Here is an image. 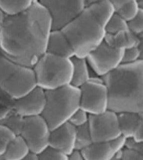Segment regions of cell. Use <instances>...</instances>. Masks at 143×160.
I'll list each match as a JSON object with an SVG mask.
<instances>
[{
    "mask_svg": "<svg viewBox=\"0 0 143 160\" xmlns=\"http://www.w3.org/2000/svg\"><path fill=\"white\" fill-rule=\"evenodd\" d=\"M79 89L80 108L89 115L100 114L108 109V92L102 77L89 79Z\"/></svg>",
    "mask_w": 143,
    "mask_h": 160,
    "instance_id": "7",
    "label": "cell"
},
{
    "mask_svg": "<svg viewBox=\"0 0 143 160\" xmlns=\"http://www.w3.org/2000/svg\"><path fill=\"white\" fill-rule=\"evenodd\" d=\"M46 52L68 58L75 56L68 39L61 29H52L50 31Z\"/></svg>",
    "mask_w": 143,
    "mask_h": 160,
    "instance_id": "15",
    "label": "cell"
},
{
    "mask_svg": "<svg viewBox=\"0 0 143 160\" xmlns=\"http://www.w3.org/2000/svg\"><path fill=\"white\" fill-rule=\"evenodd\" d=\"M93 142L88 123L76 128L75 149L82 151Z\"/></svg>",
    "mask_w": 143,
    "mask_h": 160,
    "instance_id": "22",
    "label": "cell"
},
{
    "mask_svg": "<svg viewBox=\"0 0 143 160\" xmlns=\"http://www.w3.org/2000/svg\"><path fill=\"white\" fill-rule=\"evenodd\" d=\"M107 88L108 109L116 113L143 112V60L121 63L102 77Z\"/></svg>",
    "mask_w": 143,
    "mask_h": 160,
    "instance_id": "3",
    "label": "cell"
},
{
    "mask_svg": "<svg viewBox=\"0 0 143 160\" xmlns=\"http://www.w3.org/2000/svg\"><path fill=\"white\" fill-rule=\"evenodd\" d=\"M123 50L115 49L103 41L86 58L90 67L102 77L121 64Z\"/></svg>",
    "mask_w": 143,
    "mask_h": 160,
    "instance_id": "11",
    "label": "cell"
},
{
    "mask_svg": "<svg viewBox=\"0 0 143 160\" xmlns=\"http://www.w3.org/2000/svg\"><path fill=\"white\" fill-rule=\"evenodd\" d=\"M52 29L49 12L38 1L20 12L6 14L0 29V53L32 68L47 52Z\"/></svg>",
    "mask_w": 143,
    "mask_h": 160,
    "instance_id": "1",
    "label": "cell"
},
{
    "mask_svg": "<svg viewBox=\"0 0 143 160\" xmlns=\"http://www.w3.org/2000/svg\"><path fill=\"white\" fill-rule=\"evenodd\" d=\"M88 124L93 142H107L121 136L117 113L110 110L100 114L89 115Z\"/></svg>",
    "mask_w": 143,
    "mask_h": 160,
    "instance_id": "10",
    "label": "cell"
},
{
    "mask_svg": "<svg viewBox=\"0 0 143 160\" xmlns=\"http://www.w3.org/2000/svg\"><path fill=\"white\" fill-rule=\"evenodd\" d=\"M36 86L45 91L71 83L73 65L70 58L46 52L32 67Z\"/></svg>",
    "mask_w": 143,
    "mask_h": 160,
    "instance_id": "5",
    "label": "cell"
},
{
    "mask_svg": "<svg viewBox=\"0 0 143 160\" xmlns=\"http://www.w3.org/2000/svg\"><path fill=\"white\" fill-rule=\"evenodd\" d=\"M16 135L8 128L0 124V157L4 155Z\"/></svg>",
    "mask_w": 143,
    "mask_h": 160,
    "instance_id": "25",
    "label": "cell"
},
{
    "mask_svg": "<svg viewBox=\"0 0 143 160\" xmlns=\"http://www.w3.org/2000/svg\"><path fill=\"white\" fill-rule=\"evenodd\" d=\"M117 118L121 136L125 138H132L139 125L143 122V112L119 113Z\"/></svg>",
    "mask_w": 143,
    "mask_h": 160,
    "instance_id": "17",
    "label": "cell"
},
{
    "mask_svg": "<svg viewBox=\"0 0 143 160\" xmlns=\"http://www.w3.org/2000/svg\"><path fill=\"white\" fill-rule=\"evenodd\" d=\"M70 59L73 65L72 77L70 84L80 88L89 81V66L86 58L74 56Z\"/></svg>",
    "mask_w": 143,
    "mask_h": 160,
    "instance_id": "18",
    "label": "cell"
},
{
    "mask_svg": "<svg viewBox=\"0 0 143 160\" xmlns=\"http://www.w3.org/2000/svg\"><path fill=\"white\" fill-rule=\"evenodd\" d=\"M125 29H128L127 21L115 11L106 24V34L115 33Z\"/></svg>",
    "mask_w": 143,
    "mask_h": 160,
    "instance_id": "23",
    "label": "cell"
},
{
    "mask_svg": "<svg viewBox=\"0 0 143 160\" xmlns=\"http://www.w3.org/2000/svg\"><path fill=\"white\" fill-rule=\"evenodd\" d=\"M24 120V118L16 112L11 107L0 114V124L10 129L16 136L20 134Z\"/></svg>",
    "mask_w": 143,
    "mask_h": 160,
    "instance_id": "20",
    "label": "cell"
},
{
    "mask_svg": "<svg viewBox=\"0 0 143 160\" xmlns=\"http://www.w3.org/2000/svg\"><path fill=\"white\" fill-rule=\"evenodd\" d=\"M50 132L46 120L39 115L24 118L20 136L24 139L30 151L39 155L49 146Z\"/></svg>",
    "mask_w": 143,
    "mask_h": 160,
    "instance_id": "9",
    "label": "cell"
},
{
    "mask_svg": "<svg viewBox=\"0 0 143 160\" xmlns=\"http://www.w3.org/2000/svg\"><path fill=\"white\" fill-rule=\"evenodd\" d=\"M68 157V160H84L81 151L77 149H74Z\"/></svg>",
    "mask_w": 143,
    "mask_h": 160,
    "instance_id": "33",
    "label": "cell"
},
{
    "mask_svg": "<svg viewBox=\"0 0 143 160\" xmlns=\"http://www.w3.org/2000/svg\"><path fill=\"white\" fill-rule=\"evenodd\" d=\"M45 92L46 103L41 116L52 131L68 122L80 108V89L69 84Z\"/></svg>",
    "mask_w": 143,
    "mask_h": 160,
    "instance_id": "4",
    "label": "cell"
},
{
    "mask_svg": "<svg viewBox=\"0 0 143 160\" xmlns=\"http://www.w3.org/2000/svg\"><path fill=\"white\" fill-rule=\"evenodd\" d=\"M38 0H0V9L7 14L20 12Z\"/></svg>",
    "mask_w": 143,
    "mask_h": 160,
    "instance_id": "21",
    "label": "cell"
},
{
    "mask_svg": "<svg viewBox=\"0 0 143 160\" xmlns=\"http://www.w3.org/2000/svg\"><path fill=\"white\" fill-rule=\"evenodd\" d=\"M1 91H0V95H1Z\"/></svg>",
    "mask_w": 143,
    "mask_h": 160,
    "instance_id": "39",
    "label": "cell"
},
{
    "mask_svg": "<svg viewBox=\"0 0 143 160\" xmlns=\"http://www.w3.org/2000/svg\"><path fill=\"white\" fill-rule=\"evenodd\" d=\"M125 140L121 136L107 142H93L81 151L84 160H111L116 153L125 147Z\"/></svg>",
    "mask_w": 143,
    "mask_h": 160,
    "instance_id": "13",
    "label": "cell"
},
{
    "mask_svg": "<svg viewBox=\"0 0 143 160\" xmlns=\"http://www.w3.org/2000/svg\"><path fill=\"white\" fill-rule=\"evenodd\" d=\"M76 128L69 122L52 130L49 146L68 156L75 149Z\"/></svg>",
    "mask_w": 143,
    "mask_h": 160,
    "instance_id": "14",
    "label": "cell"
},
{
    "mask_svg": "<svg viewBox=\"0 0 143 160\" xmlns=\"http://www.w3.org/2000/svg\"><path fill=\"white\" fill-rule=\"evenodd\" d=\"M125 147L143 154V142H138L133 138H125Z\"/></svg>",
    "mask_w": 143,
    "mask_h": 160,
    "instance_id": "31",
    "label": "cell"
},
{
    "mask_svg": "<svg viewBox=\"0 0 143 160\" xmlns=\"http://www.w3.org/2000/svg\"><path fill=\"white\" fill-rule=\"evenodd\" d=\"M13 100L11 107L23 118L41 115L46 103L45 91L36 87L23 97Z\"/></svg>",
    "mask_w": 143,
    "mask_h": 160,
    "instance_id": "12",
    "label": "cell"
},
{
    "mask_svg": "<svg viewBox=\"0 0 143 160\" xmlns=\"http://www.w3.org/2000/svg\"><path fill=\"white\" fill-rule=\"evenodd\" d=\"M115 11L110 0L86 6L72 21L61 29L75 57L86 58L105 40V26Z\"/></svg>",
    "mask_w": 143,
    "mask_h": 160,
    "instance_id": "2",
    "label": "cell"
},
{
    "mask_svg": "<svg viewBox=\"0 0 143 160\" xmlns=\"http://www.w3.org/2000/svg\"><path fill=\"white\" fill-rule=\"evenodd\" d=\"M138 7L140 9H143V0H136Z\"/></svg>",
    "mask_w": 143,
    "mask_h": 160,
    "instance_id": "38",
    "label": "cell"
},
{
    "mask_svg": "<svg viewBox=\"0 0 143 160\" xmlns=\"http://www.w3.org/2000/svg\"><path fill=\"white\" fill-rule=\"evenodd\" d=\"M5 14V13L1 9H0V29L3 25Z\"/></svg>",
    "mask_w": 143,
    "mask_h": 160,
    "instance_id": "37",
    "label": "cell"
},
{
    "mask_svg": "<svg viewBox=\"0 0 143 160\" xmlns=\"http://www.w3.org/2000/svg\"><path fill=\"white\" fill-rule=\"evenodd\" d=\"M128 29L137 35L143 34V9H140L137 15L127 22Z\"/></svg>",
    "mask_w": 143,
    "mask_h": 160,
    "instance_id": "28",
    "label": "cell"
},
{
    "mask_svg": "<svg viewBox=\"0 0 143 160\" xmlns=\"http://www.w3.org/2000/svg\"><path fill=\"white\" fill-rule=\"evenodd\" d=\"M29 151L24 139L20 135L16 136L4 155L0 157V160H23Z\"/></svg>",
    "mask_w": 143,
    "mask_h": 160,
    "instance_id": "19",
    "label": "cell"
},
{
    "mask_svg": "<svg viewBox=\"0 0 143 160\" xmlns=\"http://www.w3.org/2000/svg\"><path fill=\"white\" fill-rule=\"evenodd\" d=\"M38 156L39 160H68L67 155L49 146Z\"/></svg>",
    "mask_w": 143,
    "mask_h": 160,
    "instance_id": "26",
    "label": "cell"
},
{
    "mask_svg": "<svg viewBox=\"0 0 143 160\" xmlns=\"http://www.w3.org/2000/svg\"><path fill=\"white\" fill-rule=\"evenodd\" d=\"M52 18L53 29H61L86 7L85 0H38Z\"/></svg>",
    "mask_w": 143,
    "mask_h": 160,
    "instance_id": "8",
    "label": "cell"
},
{
    "mask_svg": "<svg viewBox=\"0 0 143 160\" xmlns=\"http://www.w3.org/2000/svg\"><path fill=\"white\" fill-rule=\"evenodd\" d=\"M143 53L138 47L125 49L123 52L121 63L129 64L137 62L139 59L143 60Z\"/></svg>",
    "mask_w": 143,
    "mask_h": 160,
    "instance_id": "27",
    "label": "cell"
},
{
    "mask_svg": "<svg viewBox=\"0 0 143 160\" xmlns=\"http://www.w3.org/2000/svg\"><path fill=\"white\" fill-rule=\"evenodd\" d=\"M102 1L103 0H85V5H86V6H87L91 5L92 4L99 3Z\"/></svg>",
    "mask_w": 143,
    "mask_h": 160,
    "instance_id": "36",
    "label": "cell"
},
{
    "mask_svg": "<svg viewBox=\"0 0 143 160\" xmlns=\"http://www.w3.org/2000/svg\"><path fill=\"white\" fill-rule=\"evenodd\" d=\"M88 120L89 114L84 110L79 108L71 116L68 122L73 125L74 127L77 128L87 124Z\"/></svg>",
    "mask_w": 143,
    "mask_h": 160,
    "instance_id": "30",
    "label": "cell"
},
{
    "mask_svg": "<svg viewBox=\"0 0 143 160\" xmlns=\"http://www.w3.org/2000/svg\"><path fill=\"white\" fill-rule=\"evenodd\" d=\"M139 10L137 1L134 0L126 3L120 8L115 10V11L118 13L125 21L128 22L137 15Z\"/></svg>",
    "mask_w": 143,
    "mask_h": 160,
    "instance_id": "24",
    "label": "cell"
},
{
    "mask_svg": "<svg viewBox=\"0 0 143 160\" xmlns=\"http://www.w3.org/2000/svg\"><path fill=\"white\" fill-rule=\"evenodd\" d=\"M143 39V34L137 35L129 29L124 30L114 34H106L105 41L115 49L123 50L137 47Z\"/></svg>",
    "mask_w": 143,
    "mask_h": 160,
    "instance_id": "16",
    "label": "cell"
},
{
    "mask_svg": "<svg viewBox=\"0 0 143 160\" xmlns=\"http://www.w3.org/2000/svg\"><path fill=\"white\" fill-rule=\"evenodd\" d=\"M32 68L21 65L0 53V91L12 100L23 97L36 87Z\"/></svg>",
    "mask_w": 143,
    "mask_h": 160,
    "instance_id": "6",
    "label": "cell"
},
{
    "mask_svg": "<svg viewBox=\"0 0 143 160\" xmlns=\"http://www.w3.org/2000/svg\"><path fill=\"white\" fill-rule=\"evenodd\" d=\"M23 160H39L38 154L29 151Z\"/></svg>",
    "mask_w": 143,
    "mask_h": 160,
    "instance_id": "35",
    "label": "cell"
},
{
    "mask_svg": "<svg viewBox=\"0 0 143 160\" xmlns=\"http://www.w3.org/2000/svg\"><path fill=\"white\" fill-rule=\"evenodd\" d=\"M111 160H143V154L124 147L115 154Z\"/></svg>",
    "mask_w": 143,
    "mask_h": 160,
    "instance_id": "29",
    "label": "cell"
},
{
    "mask_svg": "<svg viewBox=\"0 0 143 160\" xmlns=\"http://www.w3.org/2000/svg\"><path fill=\"white\" fill-rule=\"evenodd\" d=\"M132 138L136 142H143V122L139 125Z\"/></svg>",
    "mask_w": 143,
    "mask_h": 160,
    "instance_id": "32",
    "label": "cell"
},
{
    "mask_svg": "<svg viewBox=\"0 0 143 160\" xmlns=\"http://www.w3.org/2000/svg\"><path fill=\"white\" fill-rule=\"evenodd\" d=\"M132 1H134V0H110V1L111 2L112 5L114 6L115 10L119 9L121 6L126 4V3H129L130 2Z\"/></svg>",
    "mask_w": 143,
    "mask_h": 160,
    "instance_id": "34",
    "label": "cell"
}]
</instances>
